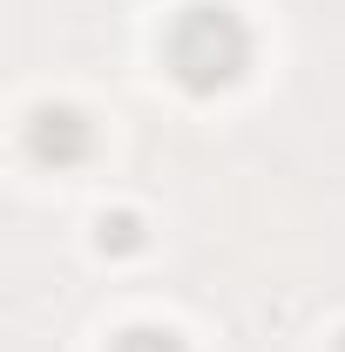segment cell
I'll return each mask as SVG.
<instances>
[{"label": "cell", "mask_w": 345, "mask_h": 352, "mask_svg": "<svg viewBox=\"0 0 345 352\" xmlns=\"http://www.w3.org/2000/svg\"><path fill=\"white\" fill-rule=\"evenodd\" d=\"M339 352H345V332H339Z\"/></svg>", "instance_id": "5b68a950"}, {"label": "cell", "mask_w": 345, "mask_h": 352, "mask_svg": "<svg viewBox=\"0 0 345 352\" xmlns=\"http://www.w3.org/2000/svg\"><path fill=\"white\" fill-rule=\"evenodd\" d=\"M163 61H170V75L190 95H223V88L244 82V68H251V28H244L237 7L197 0V7H183L170 21Z\"/></svg>", "instance_id": "6da1fadb"}, {"label": "cell", "mask_w": 345, "mask_h": 352, "mask_svg": "<svg viewBox=\"0 0 345 352\" xmlns=\"http://www.w3.org/2000/svg\"><path fill=\"white\" fill-rule=\"evenodd\" d=\"M27 149L41 163H54V170H68V163H82L88 149H95V129H88L82 109L47 102V109H34V122H27Z\"/></svg>", "instance_id": "7a4b0ae2"}, {"label": "cell", "mask_w": 345, "mask_h": 352, "mask_svg": "<svg viewBox=\"0 0 345 352\" xmlns=\"http://www.w3.org/2000/svg\"><path fill=\"white\" fill-rule=\"evenodd\" d=\"M109 352H190V346L176 339L170 325H129V332H122Z\"/></svg>", "instance_id": "3957f363"}, {"label": "cell", "mask_w": 345, "mask_h": 352, "mask_svg": "<svg viewBox=\"0 0 345 352\" xmlns=\"http://www.w3.org/2000/svg\"><path fill=\"white\" fill-rule=\"evenodd\" d=\"M102 251H142V217H135V210L102 217Z\"/></svg>", "instance_id": "277c9868"}]
</instances>
